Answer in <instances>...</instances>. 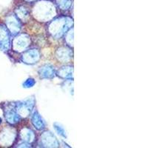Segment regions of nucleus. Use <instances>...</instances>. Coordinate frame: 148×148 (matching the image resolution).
<instances>
[{"mask_svg": "<svg viewBox=\"0 0 148 148\" xmlns=\"http://www.w3.org/2000/svg\"><path fill=\"white\" fill-rule=\"evenodd\" d=\"M71 21L72 20L65 17L58 18L50 25L49 31L53 36L61 37L69 27V25H71Z\"/></svg>", "mask_w": 148, "mask_h": 148, "instance_id": "obj_1", "label": "nucleus"}, {"mask_svg": "<svg viewBox=\"0 0 148 148\" xmlns=\"http://www.w3.org/2000/svg\"><path fill=\"white\" fill-rule=\"evenodd\" d=\"M45 3V4H40L37 5L36 12L37 16L40 17L41 19L48 20L49 18L53 16V14H54V8L50 4H47L48 2Z\"/></svg>", "mask_w": 148, "mask_h": 148, "instance_id": "obj_2", "label": "nucleus"}, {"mask_svg": "<svg viewBox=\"0 0 148 148\" xmlns=\"http://www.w3.org/2000/svg\"><path fill=\"white\" fill-rule=\"evenodd\" d=\"M30 39L26 34H21L18 36L13 42V46L15 51H24L30 45Z\"/></svg>", "mask_w": 148, "mask_h": 148, "instance_id": "obj_3", "label": "nucleus"}, {"mask_svg": "<svg viewBox=\"0 0 148 148\" xmlns=\"http://www.w3.org/2000/svg\"><path fill=\"white\" fill-rule=\"evenodd\" d=\"M34 101L31 102L30 99L25 101L16 104V113H18L19 116H22L24 118H25L30 115L31 109L34 107Z\"/></svg>", "mask_w": 148, "mask_h": 148, "instance_id": "obj_4", "label": "nucleus"}, {"mask_svg": "<svg viewBox=\"0 0 148 148\" xmlns=\"http://www.w3.org/2000/svg\"><path fill=\"white\" fill-rule=\"evenodd\" d=\"M40 59V53L38 50L32 49L25 51L22 55V61L27 64L36 63Z\"/></svg>", "mask_w": 148, "mask_h": 148, "instance_id": "obj_5", "label": "nucleus"}, {"mask_svg": "<svg viewBox=\"0 0 148 148\" xmlns=\"http://www.w3.org/2000/svg\"><path fill=\"white\" fill-rule=\"evenodd\" d=\"M41 144L44 147H59V142L51 132H45L41 137Z\"/></svg>", "mask_w": 148, "mask_h": 148, "instance_id": "obj_6", "label": "nucleus"}, {"mask_svg": "<svg viewBox=\"0 0 148 148\" xmlns=\"http://www.w3.org/2000/svg\"><path fill=\"white\" fill-rule=\"evenodd\" d=\"M15 139V133L10 129H5L0 134V143L4 146L10 145Z\"/></svg>", "mask_w": 148, "mask_h": 148, "instance_id": "obj_7", "label": "nucleus"}, {"mask_svg": "<svg viewBox=\"0 0 148 148\" xmlns=\"http://www.w3.org/2000/svg\"><path fill=\"white\" fill-rule=\"evenodd\" d=\"M10 47V36L8 29L4 25H0V48L8 50Z\"/></svg>", "mask_w": 148, "mask_h": 148, "instance_id": "obj_8", "label": "nucleus"}, {"mask_svg": "<svg viewBox=\"0 0 148 148\" xmlns=\"http://www.w3.org/2000/svg\"><path fill=\"white\" fill-rule=\"evenodd\" d=\"M8 27L13 34H16L19 32L21 28L20 23L18 22V18H16L14 16H10L7 18L6 21Z\"/></svg>", "mask_w": 148, "mask_h": 148, "instance_id": "obj_9", "label": "nucleus"}, {"mask_svg": "<svg viewBox=\"0 0 148 148\" xmlns=\"http://www.w3.org/2000/svg\"><path fill=\"white\" fill-rule=\"evenodd\" d=\"M39 73L43 79H51L55 76V71L53 66L50 64H45L40 67Z\"/></svg>", "mask_w": 148, "mask_h": 148, "instance_id": "obj_10", "label": "nucleus"}, {"mask_svg": "<svg viewBox=\"0 0 148 148\" xmlns=\"http://www.w3.org/2000/svg\"><path fill=\"white\" fill-rule=\"evenodd\" d=\"M56 56L61 62H67L71 59V52L65 47H59L56 51Z\"/></svg>", "mask_w": 148, "mask_h": 148, "instance_id": "obj_11", "label": "nucleus"}, {"mask_svg": "<svg viewBox=\"0 0 148 148\" xmlns=\"http://www.w3.org/2000/svg\"><path fill=\"white\" fill-rule=\"evenodd\" d=\"M5 119L10 124H16V123L18 122L20 120V116H18V113L14 110L13 108H10V109L6 110L5 112Z\"/></svg>", "mask_w": 148, "mask_h": 148, "instance_id": "obj_12", "label": "nucleus"}, {"mask_svg": "<svg viewBox=\"0 0 148 148\" xmlns=\"http://www.w3.org/2000/svg\"><path fill=\"white\" fill-rule=\"evenodd\" d=\"M20 136L22 141L26 143H31L35 139V134L34 132L32 131L29 128H24L20 132Z\"/></svg>", "mask_w": 148, "mask_h": 148, "instance_id": "obj_13", "label": "nucleus"}, {"mask_svg": "<svg viewBox=\"0 0 148 148\" xmlns=\"http://www.w3.org/2000/svg\"><path fill=\"white\" fill-rule=\"evenodd\" d=\"M32 123L35 128L38 130H42L45 128V122L38 112H35L32 116Z\"/></svg>", "mask_w": 148, "mask_h": 148, "instance_id": "obj_14", "label": "nucleus"}, {"mask_svg": "<svg viewBox=\"0 0 148 148\" xmlns=\"http://www.w3.org/2000/svg\"><path fill=\"white\" fill-rule=\"evenodd\" d=\"M73 67L66 66V67H61L57 73L62 78H64V79H71V78H73Z\"/></svg>", "mask_w": 148, "mask_h": 148, "instance_id": "obj_15", "label": "nucleus"}, {"mask_svg": "<svg viewBox=\"0 0 148 148\" xmlns=\"http://www.w3.org/2000/svg\"><path fill=\"white\" fill-rule=\"evenodd\" d=\"M16 14L18 18H21V19H25L26 18L28 17V16L30 15L28 10L24 7H20L18 8L16 10Z\"/></svg>", "mask_w": 148, "mask_h": 148, "instance_id": "obj_16", "label": "nucleus"}, {"mask_svg": "<svg viewBox=\"0 0 148 148\" xmlns=\"http://www.w3.org/2000/svg\"><path fill=\"white\" fill-rule=\"evenodd\" d=\"M57 5L61 10H67L71 7L72 1L71 0H57Z\"/></svg>", "mask_w": 148, "mask_h": 148, "instance_id": "obj_17", "label": "nucleus"}, {"mask_svg": "<svg viewBox=\"0 0 148 148\" xmlns=\"http://www.w3.org/2000/svg\"><path fill=\"white\" fill-rule=\"evenodd\" d=\"M66 42L70 46H73V30H71L66 35Z\"/></svg>", "mask_w": 148, "mask_h": 148, "instance_id": "obj_18", "label": "nucleus"}, {"mask_svg": "<svg viewBox=\"0 0 148 148\" xmlns=\"http://www.w3.org/2000/svg\"><path fill=\"white\" fill-rule=\"evenodd\" d=\"M54 128H55L56 131L57 132V133H59L60 136H63V137L67 136H66V133H65V131H64V128L61 126V125H59V124H56V123H55V124H54Z\"/></svg>", "mask_w": 148, "mask_h": 148, "instance_id": "obj_19", "label": "nucleus"}, {"mask_svg": "<svg viewBox=\"0 0 148 148\" xmlns=\"http://www.w3.org/2000/svg\"><path fill=\"white\" fill-rule=\"evenodd\" d=\"M35 80L34 79H32V78H30V79L26 80L25 82L23 84V86L25 88H31V87H33L35 84Z\"/></svg>", "mask_w": 148, "mask_h": 148, "instance_id": "obj_20", "label": "nucleus"}, {"mask_svg": "<svg viewBox=\"0 0 148 148\" xmlns=\"http://www.w3.org/2000/svg\"><path fill=\"white\" fill-rule=\"evenodd\" d=\"M27 1H28V2H33L34 0H27Z\"/></svg>", "mask_w": 148, "mask_h": 148, "instance_id": "obj_21", "label": "nucleus"}, {"mask_svg": "<svg viewBox=\"0 0 148 148\" xmlns=\"http://www.w3.org/2000/svg\"><path fill=\"white\" fill-rule=\"evenodd\" d=\"M1 122H2V119H0V124H1Z\"/></svg>", "mask_w": 148, "mask_h": 148, "instance_id": "obj_22", "label": "nucleus"}]
</instances>
